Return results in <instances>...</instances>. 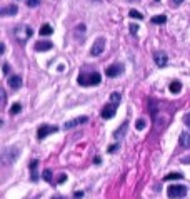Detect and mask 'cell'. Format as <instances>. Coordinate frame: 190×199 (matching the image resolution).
I'll return each mask as SVG.
<instances>
[{
    "label": "cell",
    "mask_w": 190,
    "mask_h": 199,
    "mask_svg": "<svg viewBox=\"0 0 190 199\" xmlns=\"http://www.w3.org/2000/svg\"><path fill=\"white\" fill-rule=\"evenodd\" d=\"M100 80H102V76L98 72H82V74H78V77H77V82L84 87L98 85Z\"/></svg>",
    "instance_id": "obj_1"
},
{
    "label": "cell",
    "mask_w": 190,
    "mask_h": 199,
    "mask_svg": "<svg viewBox=\"0 0 190 199\" xmlns=\"http://www.w3.org/2000/svg\"><path fill=\"white\" fill-rule=\"evenodd\" d=\"M14 35H15V39H17L20 44H25L27 40L34 35V30H32V27H28V25H20V27L15 28Z\"/></svg>",
    "instance_id": "obj_2"
},
{
    "label": "cell",
    "mask_w": 190,
    "mask_h": 199,
    "mask_svg": "<svg viewBox=\"0 0 190 199\" xmlns=\"http://www.w3.org/2000/svg\"><path fill=\"white\" fill-rule=\"evenodd\" d=\"M167 194L170 199H180V197H185L187 196V188L182 184H175V186H170L167 189Z\"/></svg>",
    "instance_id": "obj_3"
},
{
    "label": "cell",
    "mask_w": 190,
    "mask_h": 199,
    "mask_svg": "<svg viewBox=\"0 0 190 199\" xmlns=\"http://www.w3.org/2000/svg\"><path fill=\"white\" fill-rule=\"evenodd\" d=\"M59 131V127L57 126H47V124H43V126L39 127V131H37V137L39 139H45L48 134H53V132Z\"/></svg>",
    "instance_id": "obj_4"
},
{
    "label": "cell",
    "mask_w": 190,
    "mask_h": 199,
    "mask_svg": "<svg viewBox=\"0 0 190 199\" xmlns=\"http://www.w3.org/2000/svg\"><path fill=\"white\" fill-rule=\"evenodd\" d=\"M104 49H105V39L104 37H98V39L93 42L92 49H90V54H92L93 57H97V55H100V54L104 52Z\"/></svg>",
    "instance_id": "obj_5"
},
{
    "label": "cell",
    "mask_w": 190,
    "mask_h": 199,
    "mask_svg": "<svg viewBox=\"0 0 190 199\" xmlns=\"http://www.w3.org/2000/svg\"><path fill=\"white\" fill-rule=\"evenodd\" d=\"M17 157H19V149L17 147H15V149H5L3 154H2V161L5 164H10V162H14Z\"/></svg>",
    "instance_id": "obj_6"
},
{
    "label": "cell",
    "mask_w": 190,
    "mask_h": 199,
    "mask_svg": "<svg viewBox=\"0 0 190 199\" xmlns=\"http://www.w3.org/2000/svg\"><path fill=\"white\" fill-rule=\"evenodd\" d=\"M122 72H123V65L122 64H112V65H109L107 70H105L107 77H118Z\"/></svg>",
    "instance_id": "obj_7"
},
{
    "label": "cell",
    "mask_w": 190,
    "mask_h": 199,
    "mask_svg": "<svg viewBox=\"0 0 190 199\" xmlns=\"http://www.w3.org/2000/svg\"><path fill=\"white\" fill-rule=\"evenodd\" d=\"M115 112H117V106L115 104H109L104 107V110H102V119H112Z\"/></svg>",
    "instance_id": "obj_8"
},
{
    "label": "cell",
    "mask_w": 190,
    "mask_h": 199,
    "mask_svg": "<svg viewBox=\"0 0 190 199\" xmlns=\"http://www.w3.org/2000/svg\"><path fill=\"white\" fill-rule=\"evenodd\" d=\"M154 59H155V64L159 65V67H165L168 62V57L165 52H155L154 54Z\"/></svg>",
    "instance_id": "obj_9"
},
{
    "label": "cell",
    "mask_w": 190,
    "mask_h": 199,
    "mask_svg": "<svg viewBox=\"0 0 190 199\" xmlns=\"http://www.w3.org/2000/svg\"><path fill=\"white\" fill-rule=\"evenodd\" d=\"M89 121V117L87 115H82V117H75V119H72V121H68V122H65V129H73V127H77L78 124H84Z\"/></svg>",
    "instance_id": "obj_10"
},
{
    "label": "cell",
    "mask_w": 190,
    "mask_h": 199,
    "mask_svg": "<svg viewBox=\"0 0 190 199\" xmlns=\"http://www.w3.org/2000/svg\"><path fill=\"white\" fill-rule=\"evenodd\" d=\"M53 44L50 42V40H43V42H39L35 44V50L37 52H47V50H52Z\"/></svg>",
    "instance_id": "obj_11"
},
{
    "label": "cell",
    "mask_w": 190,
    "mask_h": 199,
    "mask_svg": "<svg viewBox=\"0 0 190 199\" xmlns=\"http://www.w3.org/2000/svg\"><path fill=\"white\" fill-rule=\"evenodd\" d=\"M9 85H10V89H14V90H17L22 87V77L20 76H12L9 79Z\"/></svg>",
    "instance_id": "obj_12"
},
{
    "label": "cell",
    "mask_w": 190,
    "mask_h": 199,
    "mask_svg": "<svg viewBox=\"0 0 190 199\" xmlns=\"http://www.w3.org/2000/svg\"><path fill=\"white\" fill-rule=\"evenodd\" d=\"M17 12H19V7L12 3L9 7H3V9L0 10V15H2V17H7V15H15Z\"/></svg>",
    "instance_id": "obj_13"
},
{
    "label": "cell",
    "mask_w": 190,
    "mask_h": 199,
    "mask_svg": "<svg viewBox=\"0 0 190 199\" xmlns=\"http://www.w3.org/2000/svg\"><path fill=\"white\" fill-rule=\"evenodd\" d=\"M127 127H129V122H123V124H122V127H118V129L114 132V137H115V139L123 137V136H125V132H127Z\"/></svg>",
    "instance_id": "obj_14"
},
{
    "label": "cell",
    "mask_w": 190,
    "mask_h": 199,
    "mask_svg": "<svg viewBox=\"0 0 190 199\" xmlns=\"http://www.w3.org/2000/svg\"><path fill=\"white\" fill-rule=\"evenodd\" d=\"M37 166H39V161H32L30 162V171H32V181L37 182L39 181V174H37Z\"/></svg>",
    "instance_id": "obj_15"
},
{
    "label": "cell",
    "mask_w": 190,
    "mask_h": 199,
    "mask_svg": "<svg viewBox=\"0 0 190 199\" xmlns=\"http://www.w3.org/2000/svg\"><path fill=\"white\" fill-rule=\"evenodd\" d=\"M180 146L190 147V134H187V132H182V134H180Z\"/></svg>",
    "instance_id": "obj_16"
},
{
    "label": "cell",
    "mask_w": 190,
    "mask_h": 199,
    "mask_svg": "<svg viewBox=\"0 0 190 199\" xmlns=\"http://www.w3.org/2000/svg\"><path fill=\"white\" fill-rule=\"evenodd\" d=\"M168 89H170V92H172V94H179L180 90H182V84H180L179 80H173L172 84L168 85Z\"/></svg>",
    "instance_id": "obj_17"
},
{
    "label": "cell",
    "mask_w": 190,
    "mask_h": 199,
    "mask_svg": "<svg viewBox=\"0 0 190 199\" xmlns=\"http://www.w3.org/2000/svg\"><path fill=\"white\" fill-rule=\"evenodd\" d=\"M52 34H53L52 25H48V24H43V25L40 27V35H52Z\"/></svg>",
    "instance_id": "obj_18"
},
{
    "label": "cell",
    "mask_w": 190,
    "mask_h": 199,
    "mask_svg": "<svg viewBox=\"0 0 190 199\" xmlns=\"http://www.w3.org/2000/svg\"><path fill=\"white\" fill-rule=\"evenodd\" d=\"M182 177H184V176H182L180 172H170V174H167L163 179L165 181H179V179H182Z\"/></svg>",
    "instance_id": "obj_19"
},
{
    "label": "cell",
    "mask_w": 190,
    "mask_h": 199,
    "mask_svg": "<svg viewBox=\"0 0 190 199\" xmlns=\"http://www.w3.org/2000/svg\"><path fill=\"white\" fill-rule=\"evenodd\" d=\"M120 99H122V95L118 94V92H112V95H110V104H120Z\"/></svg>",
    "instance_id": "obj_20"
},
{
    "label": "cell",
    "mask_w": 190,
    "mask_h": 199,
    "mask_svg": "<svg viewBox=\"0 0 190 199\" xmlns=\"http://www.w3.org/2000/svg\"><path fill=\"white\" fill-rule=\"evenodd\" d=\"M165 22H167L165 15H155V17H152V24H165Z\"/></svg>",
    "instance_id": "obj_21"
},
{
    "label": "cell",
    "mask_w": 190,
    "mask_h": 199,
    "mask_svg": "<svg viewBox=\"0 0 190 199\" xmlns=\"http://www.w3.org/2000/svg\"><path fill=\"white\" fill-rule=\"evenodd\" d=\"M129 15H130L132 19H137V20H142V19H143V15L140 14L138 10H134V9H132V10L129 12Z\"/></svg>",
    "instance_id": "obj_22"
},
{
    "label": "cell",
    "mask_w": 190,
    "mask_h": 199,
    "mask_svg": "<svg viewBox=\"0 0 190 199\" xmlns=\"http://www.w3.org/2000/svg\"><path fill=\"white\" fill-rule=\"evenodd\" d=\"M20 110H22V106H20L19 102H15V104L10 107V114H12V115H14V114H19Z\"/></svg>",
    "instance_id": "obj_23"
},
{
    "label": "cell",
    "mask_w": 190,
    "mask_h": 199,
    "mask_svg": "<svg viewBox=\"0 0 190 199\" xmlns=\"http://www.w3.org/2000/svg\"><path fill=\"white\" fill-rule=\"evenodd\" d=\"M42 177H43L47 182H52V171H50V169H45L43 174H42Z\"/></svg>",
    "instance_id": "obj_24"
},
{
    "label": "cell",
    "mask_w": 190,
    "mask_h": 199,
    "mask_svg": "<svg viewBox=\"0 0 190 199\" xmlns=\"http://www.w3.org/2000/svg\"><path fill=\"white\" fill-rule=\"evenodd\" d=\"M145 126H147V122L143 121V119H138V121L135 122V127H137L138 131H143V129H145Z\"/></svg>",
    "instance_id": "obj_25"
},
{
    "label": "cell",
    "mask_w": 190,
    "mask_h": 199,
    "mask_svg": "<svg viewBox=\"0 0 190 199\" xmlns=\"http://www.w3.org/2000/svg\"><path fill=\"white\" fill-rule=\"evenodd\" d=\"M40 3V0H27V5L30 7V9H34V7H37Z\"/></svg>",
    "instance_id": "obj_26"
},
{
    "label": "cell",
    "mask_w": 190,
    "mask_h": 199,
    "mask_svg": "<svg viewBox=\"0 0 190 199\" xmlns=\"http://www.w3.org/2000/svg\"><path fill=\"white\" fill-rule=\"evenodd\" d=\"M130 32H132V34H137V32H138V25H135V24H132V25H130Z\"/></svg>",
    "instance_id": "obj_27"
},
{
    "label": "cell",
    "mask_w": 190,
    "mask_h": 199,
    "mask_svg": "<svg viewBox=\"0 0 190 199\" xmlns=\"http://www.w3.org/2000/svg\"><path fill=\"white\" fill-rule=\"evenodd\" d=\"M65 181H67V176H65V174H60V176H59V181H57V182H59V184H64Z\"/></svg>",
    "instance_id": "obj_28"
},
{
    "label": "cell",
    "mask_w": 190,
    "mask_h": 199,
    "mask_svg": "<svg viewBox=\"0 0 190 199\" xmlns=\"http://www.w3.org/2000/svg\"><path fill=\"white\" fill-rule=\"evenodd\" d=\"M118 147H120V144H114V146H110V147H109V152H115Z\"/></svg>",
    "instance_id": "obj_29"
},
{
    "label": "cell",
    "mask_w": 190,
    "mask_h": 199,
    "mask_svg": "<svg viewBox=\"0 0 190 199\" xmlns=\"http://www.w3.org/2000/svg\"><path fill=\"white\" fill-rule=\"evenodd\" d=\"M9 72H10V67H9V64H3V74H5V76H9Z\"/></svg>",
    "instance_id": "obj_30"
},
{
    "label": "cell",
    "mask_w": 190,
    "mask_h": 199,
    "mask_svg": "<svg viewBox=\"0 0 190 199\" xmlns=\"http://www.w3.org/2000/svg\"><path fill=\"white\" fill-rule=\"evenodd\" d=\"M82 197H84V193H82V191H80V193L73 194V199H82Z\"/></svg>",
    "instance_id": "obj_31"
},
{
    "label": "cell",
    "mask_w": 190,
    "mask_h": 199,
    "mask_svg": "<svg viewBox=\"0 0 190 199\" xmlns=\"http://www.w3.org/2000/svg\"><path fill=\"white\" fill-rule=\"evenodd\" d=\"M184 2V0H172V5H175V7H179L180 3Z\"/></svg>",
    "instance_id": "obj_32"
},
{
    "label": "cell",
    "mask_w": 190,
    "mask_h": 199,
    "mask_svg": "<svg viewBox=\"0 0 190 199\" xmlns=\"http://www.w3.org/2000/svg\"><path fill=\"white\" fill-rule=\"evenodd\" d=\"M185 124H187V126L190 127V114H187V115H185Z\"/></svg>",
    "instance_id": "obj_33"
},
{
    "label": "cell",
    "mask_w": 190,
    "mask_h": 199,
    "mask_svg": "<svg viewBox=\"0 0 190 199\" xmlns=\"http://www.w3.org/2000/svg\"><path fill=\"white\" fill-rule=\"evenodd\" d=\"M182 162H184V164H190V157H182Z\"/></svg>",
    "instance_id": "obj_34"
},
{
    "label": "cell",
    "mask_w": 190,
    "mask_h": 199,
    "mask_svg": "<svg viewBox=\"0 0 190 199\" xmlns=\"http://www.w3.org/2000/svg\"><path fill=\"white\" fill-rule=\"evenodd\" d=\"M52 199H64L62 196H55V197H52Z\"/></svg>",
    "instance_id": "obj_35"
},
{
    "label": "cell",
    "mask_w": 190,
    "mask_h": 199,
    "mask_svg": "<svg viewBox=\"0 0 190 199\" xmlns=\"http://www.w3.org/2000/svg\"><path fill=\"white\" fill-rule=\"evenodd\" d=\"M155 2H160V0H155Z\"/></svg>",
    "instance_id": "obj_36"
},
{
    "label": "cell",
    "mask_w": 190,
    "mask_h": 199,
    "mask_svg": "<svg viewBox=\"0 0 190 199\" xmlns=\"http://www.w3.org/2000/svg\"><path fill=\"white\" fill-rule=\"evenodd\" d=\"M97 2H98V0H97Z\"/></svg>",
    "instance_id": "obj_37"
}]
</instances>
